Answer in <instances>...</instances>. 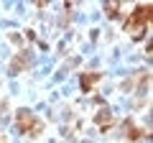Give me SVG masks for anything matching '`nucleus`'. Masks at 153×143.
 Masks as SVG:
<instances>
[{
  "instance_id": "f03ea898",
  "label": "nucleus",
  "mask_w": 153,
  "mask_h": 143,
  "mask_svg": "<svg viewBox=\"0 0 153 143\" xmlns=\"http://www.w3.org/2000/svg\"><path fill=\"white\" fill-rule=\"evenodd\" d=\"M16 120H18V128H21L23 133H33V130H38V118L33 115L31 110H18Z\"/></svg>"
},
{
  "instance_id": "20e7f679",
  "label": "nucleus",
  "mask_w": 153,
  "mask_h": 143,
  "mask_svg": "<svg viewBox=\"0 0 153 143\" xmlns=\"http://www.w3.org/2000/svg\"><path fill=\"white\" fill-rule=\"evenodd\" d=\"M97 125L102 128V130H107V128H110V112H107V110H102V112L97 115Z\"/></svg>"
},
{
  "instance_id": "7ed1b4c3",
  "label": "nucleus",
  "mask_w": 153,
  "mask_h": 143,
  "mask_svg": "<svg viewBox=\"0 0 153 143\" xmlns=\"http://www.w3.org/2000/svg\"><path fill=\"white\" fill-rule=\"evenodd\" d=\"M97 79H100L97 72H87V74H82V77H79V82H82V92H89V89L94 87Z\"/></svg>"
},
{
  "instance_id": "f257e3e1",
  "label": "nucleus",
  "mask_w": 153,
  "mask_h": 143,
  "mask_svg": "<svg viewBox=\"0 0 153 143\" xmlns=\"http://www.w3.org/2000/svg\"><path fill=\"white\" fill-rule=\"evenodd\" d=\"M151 16H153V5H138L135 10H133V16L128 18V23H125L128 36H130V39H140L143 31H146V26H148V21H151Z\"/></svg>"
}]
</instances>
